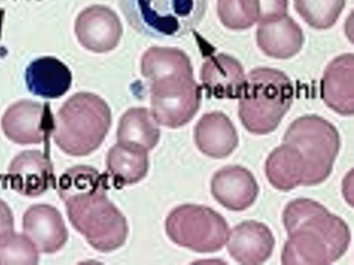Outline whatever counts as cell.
Here are the masks:
<instances>
[{
  "label": "cell",
  "mask_w": 354,
  "mask_h": 265,
  "mask_svg": "<svg viewBox=\"0 0 354 265\" xmlns=\"http://www.w3.org/2000/svg\"><path fill=\"white\" fill-rule=\"evenodd\" d=\"M75 32L80 43L96 53L113 50L122 35V26L117 14L110 8L93 5L77 17Z\"/></svg>",
  "instance_id": "obj_10"
},
{
  "label": "cell",
  "mask_w": 354,
  "mask_h": 265,
  "mask_svg": "<svg viewBox=\"0 0 354 265\" xmlns=\"http://www.w3.org/2000/svg\"><path fill=\"white\" fill-rule=\"evenodd\" d=\"M353 53L335 58L327 66L321 81V96L325 104L342 115L354 112Z\"/></svg>",
  "instance_id": "obj_15"
},
{
  "label": "cell",
  "mask_w": 354,
  "mask_h": 265,
  "mask_svg": "<svg viewBox=\"0 0 354 265\" xmlns=\"http://www.w3.org/2000/svg\"><path fill=\"white\" fill-rule=\"evenodd\" d=\"M283 143L298 152L303 164L302 185H315L330 174L340 139L336 128L326 119L308 115L295 119L286 130Z\"/></svg>",
  "instance_id": "obj_6"
},
{
  "label": "cell",
  "mask_w": 354,
  "mask_h": 265,
  "mask_svg": "<svg viewBox=\"0 0 354 265\" xmlns=\"http://www.w3.org/2000/svg\"><path fill=\"white\" fill-rule=\"evenodd\" d=\"M294 96L292 81L282 71L259 67L245 77L239 99V115L250 132L274 130L290 108Z\"/></svg>",
  "instance_id": "obj_3"
},
{
  "label": "cell",
  "mask_w": 354,
  "mask_h": 265,
  "mask_svg": "<svg viewBox=\"0 0 354 265\" xmlns=\"http://www.w3.org/2000/svg\"><path fill=\"white\" fill-rule=\"evenodd\" d=\"M304 41L300 26L287 14L265 23H259L257 30L259 48L268 57L286 59L297 54Z\"/></svg>",
  "instance_id": "obj_18"
},
{
  "label": "cell",
  "mask_w": 354,
  "mask_h": 265,
  "mask_svg": "<svg viewBox=\"0 0 354 265\" xmlns=\"http://www.w3.org/2000/svg\"><path fill=\"white\" fill-rule=\"evenodd\" d=\"M258 23L277 20L287 14L288 0H257Z\"/></svg>",
  "instance_id": "obj_27"
},
{
  "label": "cell",
  "mask_w": 354,
  "mask_h": 265,
  "mask_svg": "<svg viewBox=\"0 0 354 265\" xmlns=\"http://www.w3.org/2000/svg\"><path fill=\"white\" fill-rule=\"evenodd\" d=\"M53 120L48 105L24 99L9 106L2 117L1 127L15 143L39 144L52 134Z\"/></svg>",
  "instance_id": "obj_9"
},
{
  "label": "cell",
  "mask_w": 354,
  "mask_h": 265,
  "mask_svg": "<svg viewBox=\"0 0 354 265\" xmlns=\"http://www.w3.org/2000/svg\"><path fill=\"white\" fill-rule=\"evenodd\" d=\"M211 191L222 206L231 210L240 211L254 203L259 186L250 170L234 165L225 166L214 173Z\"/></svg>",
  "instance_id": "obj_14"
},
{
  "label": "cell",
  "mask_w": 354,
  "mask_h": 265,
  "mask_svg": "<svg viewBox=\"0 0 354 265\" xmlns=\"http://www.w3.org/2000/svg\"><path fill=\"white\" fill-rule=\"evenodd\" d=\"M283 222L288 234L281 257L283 264H330L349 246L351 233L346 222L311 199L289 202Z\"/></svg>",
  "instance_id": "obj_2"
},
{
  "label": "cell",
  "mask_w": 354,
  "mask_h": 265,
  "mask_svg": "<svg viewBox=\"0 0 354 265\" xmlns=\"http://www.w3.org/2000/svg\"><path fill=\"white\" fill-rule=\"evenodd\" d=\"M22 223L24 235L42 253L57 252L68 239L62 215L50 205L31 206L25 212Z\"/></svg>",
  "instance_id": "obj_11"
},
{
  "label": "cell",
  "mask_w": 354,
  "mask_h": 265,
  "mask_svg": "<svg viewBox=\"0 0 354 265\" xmlns=\"http://www.w3.org/2000/svg\"><path fill=\"white\" fill-rule=\"evenodd\" d=\"M345 3L346 0H294L297 12L308 25L317 30L332 27Z\"/></svg>",
  "instance_id": "obj_24"
},
{
  "label": "cell",
  "mask_w": 354,
  "mask_h": 265,
  "mask_svg": "<svg viewBox=\"0 0 354 265\" xmlns=\"http://www.w3.org/2000/svg\"><path fill=\"white\" fill-rule=\"evenodd\" d=\"M38 251L24 235L13 231L0 236V265L37 264Z\"/></svg>",
  "instance_id": "obj_26"
},
{
  "label": "cell",
  "mask_w": 354,
  "mask_h": 265,
  "mask_svg": "<svg viewBox=\"0 0 354 265\" xmlns=\"http://www.w3.org/2000/svg\"><path fill=\"white\" fill-rule=\"evenodd\" d=\"M129 24L153 38L174 39L193 31L201 22L207 0H119Z\"/></svg>",
  "instance_id": "obj_5"
},
{
  "label": "cell",
  "mask_w": 354,
  "mask_h": 265,
  "mask_svg": "<svg viewBox=\"0 0 354 265\" xmlns=\"http://www.w3.org/2000/svg\"><path fill=\"white\" fill-rule=\"evenodd\" d=\"M150 83L151 113L158 124L176 128L188 123L199 109L201 87L193 75H175Z\"/></svg>",
  "instance_id": "obj_8"
},
{
  "label": "cell",
  "mask_w": 354,
  "mask_h": 265,
  "mask_svg": "<svg viewBox=\"0 0 354 265\" xmlns=\"http://www.w3.org/2000/svg\"><path fill=\"white\" fill-rule=\"evenodd\" d=\"M217 14L227 28L245 30L258 22L257 0H218Z\"/></svg>",
  "instance_id": "obj_25"
},
{
  "label": "cell",
  "mask_w": 354,
  "mask_h": 265,
  "mask_svg": "<svg viewBox=\"0 0 354 265\" xmlns=\"http://www.w3.org/2000/svg\"><path fill=\"white\" fill-rule=\"evenodd\" d=\"M165 229L176 244L198 253H213L226 244L230 229L225 219L212 208L183 204L167 216Z\"/></svg>",
  "instance_id": "obj_7"
},
{
  "label": "cell",
  "mask_w": 354,
  "mask_h": 265,
  "mask_svg": "<svg viewBox=\"0 0 354 265\" xmlns=\"http://www.w3.org/2000/svg\"><path fill=\"white\" fill-rule=\"evenodd\" d=\"M146 108H131L121 117L117 130L118 143L148 152L157 144L160 129Z\"/></svg>",
  "instance_id": "obj_20"
},
{
  "label": "cell",
  "mask_w": 354,
  "mask_h": 265,
  "mask_svg": "<svg viewBox=\"0 0 354 265\" xmlns=\"http://www.w3.org/2000/svg\"><path fill=\"white\" fill-rule=\"evenodd\" d=\"M106 166L118 184L128 185L137 183L147 173V152L117 143L108 152Z\"/></svg>",
  "instance_id": "obj_22"
},
{
  "label": "cell",
  "mask_w": 354,
  "mask_h": 265,
  "mask_svg": "<svg viewBox=\"0 0 354 265\" xmlns=\"http://www.w3.org/2000/svg\"><path fill=\"white\" fill-rule=\"evenodd\" d=\"M270 184L281 190H289L302 184L303 165L295 148L283 143L268 155L265 166Z\"/></svg>",
  "instance_id": "obj_21"
},
{
  "label": "cell",
  "mask_w": 354,
  "mask_h": 265,
  "mask_svg": "<svg viewBox=\"0 0 354 265\" xmlns=\"http://www.w3.org/2000/svg\"><path fill=\"white\" fill-rule=\"evenodd\" d=\"M198 149L214 158L228 156L238 145L236 130L226 115L220 111L204 114L194 128Z\"/></svg>",
  "instance_id": "obj_17"
},
{
  "label": "cell",
  "mask_w": 354,
  "mask_h": 265,
  "mask_svg": "<svg viewBox=\"0 0 354 265\" xmlns=\"http://www.w3.org/2000/svg\"><path fill=\"white\" fill-rule=\"evenodd\" d=\"M106 188V176L88 166L66 170L57 188L73 227L101 252L118 248L128 234L126 219L108 199Z\"/></svg>",
  "instance_id": "obj_1"
},
{
  "label": "cell",
  "mask_w": 354,
  "mask_h": 265,
  "mask_svg": "<svg viewBox=\"0 0 354 265\" xmlns=\"http://www.w3.org/2000/svg\"><path fill=\"white\" fill-rule=\"evenodd\" d=\"M10 186L21 195L36 197L46 192L54 181L53 165L48 155L39 150H24L8 168Z\"/></svg>",
  "instance_id": "obj_12"
},
{
  "label": "cell",
  "mask_w": 354,
  "mask_h": 265,
  "mask_svg": "<svg viewBox=\"0 0 354 265\" xmlns=\"http://www.w3.org/2000/svg\"><path fill=\"white\" fill-rule=\"evenodd\" d=\"M274 238L264 224L245 220L230 230L227 248L230 255L243 264H259L272 255Z\"/></svg>",
  "instance_id": "obj_13"
},
{
  "label": "cell",
  "mask_w": 354,
  "mask_h": 265,
  "mask_svg": "<svg viewBox=\"0 0 354 265\" xmlns=\"http://www.w3.org/2000/svg\"><path fill=\"white\" fill-rule=\"evenodd\" d=\"M14 219L8 206L0 199V236L12 231Z\"/></svg>",
  "instance_id": "obj_28"
},
{
  "label": "cell",
  "mask_w": 354,
  "mask_h": 265,
  "mask_svg": "<svg viewBox=\"0 0 354 265\" xmlns=\"http://www.w3.org/2000/svg\"><path fill=\"white\" fill-rule=\"evenodd\" d=\"M200 77L209 95L218 99H236L239 97L245 75L237 59L218 53L205 61Z\"/></svg>",
  "instance_id": "obj_16"
},
{
  "label": "cell",
  "mask_w": 354,
  "mask_h": 265,
  "mask_svg": "<svg viewBox=\"0 0 354 265\" xmlns=\"http://www.w3.org/2000/svg\"><path fill=\"white\" fill-rule=\"evenodd\" d=\"M111 124L108 104L100 97L80 92L69 97L53 120L55 144L73 156L87 155L104 139Z\"/></svg>",
  "instance_id": "obj_4"
},
{
  "label": "cell",
  "mask_w": 354,
  "mask_h": 265,
  "mask_svg": "<svg viewBox=\"0 0 354 265\" xmlns=\"http://www.w3.org/2000/svg\"><path fill=\"white\" fill-rule=\"evenodd\" d=\"M25 77L30 92L47 99L64 95L72 81L68 67L53 57H44L32 61L26 68Z\"/></svg>",
  "instance_id": "obj_19"
},
{
  "label": "cell",
  "mask_w": 354,
  "mask_h": 265,
  "mask_svg": "<svg viewBox=\"0 0 354 265\" xmlns=\"http://www.w3.org/2000/svg\"><path fill=\"white\" fill-rule=\"evenodd\" d=\"M141 72L149 81L182 73H193V68L186 53L176 48H149L141 59Z\"/></svg>",
  "instance_id": "obj_23"
}]
</instances>
